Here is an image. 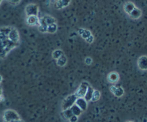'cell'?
Here are the masks:
<instances>
[{
	"label": "cell",
	"mask_w": 147,
	"mask_h": 122,
	"mask_svg": "<svg viewBox=\"0 0 147 122\" xmlns=\"http://www.w3.org/2000/svg\"><path fill=\"white\" fill-rule=\"evenodd\" d=\"M78 97L76 95V94H70V95L67 96L65 99L63 101L62 103V109L63 111L64 110L67 109H70L75 104H76V101L77 100Z\"/></svg>",
	"instance_id": "6da1fadb"
},
{
	"label": "cell",
	"mask_w": 147,
	"mask_h": 122,
	"mask_svg": "<svg viewBox=\"0 0 147 122\" xmlns=\"http://www.w3.org/2000/svg\"><path fill=\"white\" fill-rule=\"evenodd\" d=\"M20 117L19 114L16 112L14 110L12 109H7L4 111V114H3V119L4 121H7L11 122L14 120L20 119Z\"/></svg>",
	"instance_id": "7a4b0ae2"
},
{
	"label": "cell",
	"mask_w": 147,
	"mask_h": 122,
	"mask_svg": "<svg viewBox=\"0 0 147 122\" xmlns=\"http://www.w3.org/2000/svg\"><path fill=\"white\" fill-rule=\"evenodd\" d=\"M25 12L27 17L29 16H37L39 13V7L37 4H30L26 7Z\"/></svg>",
	"instance_id": "3957f363"
},
{
	"label": "cell",
	"mask_w": 147,
	"mask_h": 122,
	"mask_svg": "<svg viewBox=\"0 0 147 122\" xmlns=\"http://www.w3.org/2000/svg\"><path fill=\"white\" fill-rule=\"evenodd\" d=\"M89 86L90 85H89V84L87 81H83V82H82L80 84V87H78V90L76 92V95L77 96L78 98L85 97Z\"/></svg>",
	"instance_id": "277c9868"
},
{
	"label": "cell",
	"mask_w": 147,
	"mask_h": 122,
	"mask_svg": "<svg viewBox=\"0 0 147 122\" xmlns=\"http://www.w3.org/2000/svg\"><path fill=\"white\" fill-rule=\"evenodd\" d=\"M8 38L13 42L19 44V42H20V34H19L18 31L15 28H12V29L9 34Z\"/></svg>",
	"instance_id": "5b68a950"
},
{
	"label": "cell",
	"mask_w": 147,
	"mask_h": 122,
	"mask_svg": "<svg viewBox=\"0 0 147 122\" xmlns=\"http://www.w3.org/2000/svg\"><path fill=\"white\" fill-rule=\"evenodd\" d=\"M138 67L141 70L146 71L147 70V56H142L139 58L137 61Z\"/></svg>",
	"instance_id": "8992f818"
},
{
	"label": "cell",
	"mask_w": 147,
	"mask_h": 122,
	"mask_svg": "<svg viewBox=\"0 0 147 122\" xmlns=\"http://www.w3.org/2000/svg\"><path fill=\"white\" fill-rule=\"evenodd\" d=\"M87 102L88 101L85 99L84 97H79L76 100V104H77L83 111H86V109H87Z\"/></svg>",
	"instance_id": "52a82bcc"
},
{
	"label": "cell",
	"mask_w": 147,
	"mask_h": 122,
	"mask_svg": "<svg viewBox=\"0 0 147 122\" xmlns=\"http://www.w3.org/2000/svg\"><path fill=\"white\" fill-rule=\"evenodd\" d=\"M71 0H57L55 4V7L57 9L67 7L70 4Z\"/></svg>",
	"instance_id": "ba28073f"
},
{
	"label": "cell",
	"mask_w": 147,
	"mask_h": 122,
	"mask_svg": "<svg viewBox=\"0 0 147 122\" xmlns=\"http://www.w3.org/2000/svg\"><path fill=\"white\" fill-rule=\"evenodd\" d=\"M27 22L30 26L37 25V24L40 25V19L37 17V16H29L27 17Z\"/></svg>",
	"instance_id": "9c48e42d"
},
{
	"label": "cell",
	"mask_w": 147,
	"mask_h": 122,
	"mask_svg": "<svg viewBox=\"0 0 147 122\" xmlns=\"http://www.w3.org/2000/svg\"><path fill=\"white\" fill-rule=\"evenodd\" d=\"M142 11H141V9H139V8H136H136L129 14V16H130L131 18L133 19H139L142 17Z\"/></svg>",
	"instance_id": "30bf717a"
},
{
	"label": "cell",
	"mask_w": 147,
	"mask_h": 122,
	"mask_svg": "<svg viewBox=\"0 0 147 122\" xmlns=\"http://www.w3.org/2000/svg\"><path fill=\"white\" fill-rule=\"evenodd\" d=\"M119 74L117 72H115V71H113V72H111L110 74L108 76V80L109 81V82L111 83H116L119 81Z\"/></svg>",
	"instance_id": "8fae6325"
},
{
	"label": "cell",
	"mask_w": 147,
	"mask_h": 122,
	"mask_svg": "<svg viewBox=\"0 0 147 122\" xmlns=\"http://www.w3.org/2000/svg\"><path fill=\"white\" fill-rule=\"evenodd\" d=\"M135 8H136V7H135L134 4L131 2V1L126 2V4H124V6H123V9H124V11H126L128 14H130Z\"/></svg>",
	"instance_id": "7c38bea8"
},
{
	"label": "cell",
	"mask_w": 147,
	"mask_h": 122,
	"mask_svg": "<svg viewBox=\"0 0 147 122\" xmlns=\"http://www.w3.org/2000/svg\"><path fill=\"white\" fill-rule=\"evenodd\" d=\"M93 91H94V89H93V87H91L90 86H89L88 88L87 92H86V95H85L84 98L87 101H90L92 99V97H93Z\"/></svg>",
	"instance_id": "4fadbf2b"
},
{
	"label": "cell",
	"mask_w": 147,
	"mask_h": 122,
	"mask_svg": "<svg viewBox=\"0 0 147 122\" xmlns=\"http://www.w3.org/2000/svg\"><path fill=\"white\" fill-rule=\"evenodd\" d=\"M67 59L66 57V56L65 54L62 55L58 59H57V64L59 66V67H64L65 66V64H67Z\"/></svg>",
	"instance_id": "5bb4252c"
},
{
	"label": "cell",
	"mask_w": 147,
	"mask_h": 122,
	"mask_svg": "<svg viewBox=\"0 0 147 122\" xmlns=\"http://www.w3.org/2000/svg\"><path fill=\"white\" fill-rule=\"evenodd\" d=\"M70 109H71L73 114L76 116H78H78H80V114H82V112H83V110H82L81 109H80V107H79L76 104H75L74 105H73Z\"/></svg>",
	"instance_id": "9a60e30c"
},
{
	"label": "cell",
	"mask_w": 147,
	"mask_h": 122,
	"mask_svg": "<svg viewBox=\"0 0 147 122\" xmlns=\"http://www.w3.org/2000/svg\"><path fill=\"white\" fill-rule=\"evenodd\" d=\"M62 114H63V117H64V118L67 120L70 119L71 118L73 115H74L73 113V111H72L71 109H67L63 111Z\"/></svg>",
	"instance_id": "2e32d148"
},
{
	"label": "cell",
	"mask_w": 147,
	"mask_h": 122,
	"mask_svg": "<svg viewBox=\"0 0 147 122\" xmlns=\"http://www.w3.org/2000/svg\"><path fill=\"white\" fill-rule=\"evenodd\" d=\"M42 18L44 19L45 21V23L47 24V25H50V24H55L56 23L55 19L54 17H51V16L46 15V16H44Z\"/></svg>",
	"instance_id": "e0dca14e"
},
{
	"label": "cell",
	"mask_w": 147,
	"mask_h": 122,
	"mask_svg": "<svg viewBox=\"0 0 147 122\" xmlns=\"http://www.w3.org/2000/svg\"><path fill=\"white\" fill-rule=\"evenodd\" d=\"M63 54H63V51H62V50L56 49L53 52L52 57H53V58L54 59L57 60V59H58L60 58L62 55H63Z\"/></svg>",
	"instance_id": "ac0fdd59"
},
{
	"label": "cell",
	"mask_w": 147,
	"mask_h": 122,
	"mask_svg": "<svg viewBox=\"0 0 147 122\" xmlns=\"http://www.w3.org/2000/svg\"><path fill=\"white\" fill-rule=\"evenodd\" d=\"M57 29V24H56V23L55 24H52L47 26V32L50 33V34H54V33L56 32Z\"/></svg>",
	"instance_id": "d6986e66"
},
{
	"label": "cell",
	"mask_w": 147,
	"mask_h": 122,
	"mask_svg": "<svg viewBox=\"0 0 147 122\" xmlns=\"http://www.w3.org/2000/svg\"><path fill=\"white\" fill-rule=\"evenodd\" d=\"M100 98V92L98 90H94L93 94V97H92L91 101L93 102H96V101H98Z\"/></svg>",
	"instance_id": "ffe728a7"
},
{
	"label": "cell",
	"mask_w": 147,
	"mask_h": 122,
	"mask_svg": "<svg viewBox=\"0 0 147 122\" xmlns=\"http://www.w3.org/2000/svg\"><path fill=\"white\" fill-rule=\"evenodd\" d=\"M11 29H12V27H3L0 28V32L2 33V34H4V35L8 37L9 34L10 33V31H11Z\"/></svg>",
	"instance_id": "44dd1931"
},
{
	"label": "cell",
	"mask_w": 147,
	"mask_h": 122,
	"mask_svg": "<svg viewBox=\"0 0 147 122\" xmlns=\"http://www.w3.org/2000/svg\"><path fill=\"white\" fill-rule=\"evenodd\" d=\"M123 94H124V90H123V89L121 87H117V89H116V91H115L113 94L116 97H121L123 95Z\"/></svg>",
	"instance_id": "7402d4cb"
},
{
	"label": "cell",
	"mask_w": 147,
	"mask_h": 122,
	"mask_svg": "<svg viewBox=\"0 0 147 122\" xmlns=\"http://www.w3.org/2000/svg\"><path fill=\"white\" fill-rule=\"evenodd\" d=\"M47 24H40V26H39V31H40V32H42V33H45V32H47Z\"/></svg>",
	"instance_id": "603a6c76"
},
{
	"label": "cell",
	"mask_w": 147,
	"mask_h": 122,
	"mask_svg": "<svg viewBox=\"0 0 147 122\" xmlns=\"http://www.w3.org/2000/svg\"><path fill=\"white\" fill-rule=\"evenodd\" d=\"M90 35H92V34H91V32H90V31H89V30H88V29H85L84 32L83 33V34H82V35H81V37H83V38L84 39H87L88 37H90Z\"/></svg>",
	"instance_id": "cb8c5ba5"
},
{
	"label": "cell",
	"mask_w": 147,
	"mask_h": 122,
	"mask_svg": "<svg viewBox=\"0 0 147 122\" xmlns=\"http://www.w3.org/2000/svg\"><path fill=\"white\" fill-rule=\"evenodd\" d=\"M86 40V41H87L88 43H90V44H91V43L93 42V41H94V37H93V35H90V37H88Z\"/></svg>",
	"instance_id": "d4e9b609"
},
{
	"label": "cell",
	"mask_w": 147,
	"mask_h": 122,
	"mask_svg": "<svg viewBox=\"0 0 147 122\" xmlns=\"http://www.w3.org/2000/svg\"><path fill=\"white\" fill-rule=\"evenodd\" d=\"M92 61H93V60H92V58H90V57H86V59H85V63L87 65H90L92 64Z\"/></svg>",
	"instance_id": "484cf974"
},
{
	"label": "cell",
	"mask_w": 147,
	"mask_h": 122,
	"mask_svg": "<svg viewBox=\"0 0 147 122\" xmlns=\"http://www.w3.org/2000/svg\"><path fill=\"white\" fill-rule=\"evenodd\" d=\"M78 120V116L73 115V117L69 119V121H70V122H77Z\"/></svg>",
	"instance_id": "4316f807"
},
{
	"label": "cell",
	"mask_w": 147,
	"mask_h": 122,
	"mask_svg": "<svg viewBox=\"0 0 147 122\" xmlns=\"http://www.w3.org/2000/svg\"><path fill=\"white\" fill-rule=\"evenodd\" d=\"M116 89H117V87H116V86L113 85V86H111V87H110V91H111V92L113 93V94H114V92H115V91H116Z\"/></svg>",
	"instance_id": "83f0119b"
},
{
	"label": "cell",
	"mask_w": 147,
	"mask_h": 122,
	"mask_svg": "<svg viewBox=\"0 0 147 122\" xmlns=\"http://www.w3.org/2000/svg\"><path fill=\"white\" fill-rule=\"evenodd\" d=\"M20 1H21V0H9V2L12 4H19V3L20 2Z\"/></svg>",
	"instance_id": "f1b7e54d"
},
{
	"label": "cell",
	"mask_w": 147,
	"mask_h": 122,
	"mask_svg": "<svg viewBox=\"0 0 147 122\" xmlns=\"http://www.w3.org/2000/svg\"><path fill=\"white\" fill-rule=\"evenodd\" d=\"M3 99H4V97H3L2 94V89H1V88L0 87V101H2Z\"/></svg>",
	"instance_id": "f546056e"
},
{
	"label": "cell",
	"mask_w": 147,
	"mask_h": 122,
	"mask_svg": "<svg viewBox=\"0 0 147 122\" xmlns=\"http://www.w3.org/2000/svg\"><path fill=\"white\" fill-rule=\"evenodd\" d=\"M84 31H85L84 29H78V34H80V35H82V34H83V33L84 32Z\"/></svg>",
	"instance_id": "4dcf8cb0"
},
{
	"label": "cell",
	"mask_w": 147,
	"mask_h": 122,
	"mask_svg": "<svg viewBox=\"0 0 147 122\" xmlns=\"http://www.w3.org/2000/svg\"><path fill=\"white\" fill-rule=\"evenodd\" d=\"M11 122H24L23 120H22L21 119H17V120H14V121H12Z\"/></svg>",
	"instance_id": "1f68e13d"
},
{
	"label": "cell",
	"mask_w": 147,
	"mask_h": 122,
	"mask_svg": "<svg viewBox=\"0 0 147 122\" xmlns=\"http://www.w3.org/2000/svg\"><path fill=\"white\" fill-rule=\"evenodd\" d=\"M2 80H3V77H1V75H0V83H1V81H2Z\"/></svg>",
	"instance_id": "d6a6232c"
},
{
	"label": "cell",
	"mask_w": 147,
	"mask_h": 122,
	"mask_svg": "<svg viewBox=\"0 0 147 122\" xmlns=\"http://www.w3.org/2000/svg\"><path fill=\"white\" fill-rule=\"evenodd\" d=\"M3 0H0V5H1V1H2Z\"/></svg>",
	"instance_id": "836d02e7"
},
{
	"label": "cell",
	"mask_w": 147,
	"mask_h": 122,
	"mask_svg": "<svg viewBox=\"0 0 147 122\" xmlns=\"http://www.w3.org/2000/svg\"><path fill=\"white\" fill-rule=\"evenodd\" d=\"M4 122H9V121H4Z\"/></svg>",
	"instance_id": "e575fe53"
},
{
	"label": "cell",
	"mask_w": 147,
	"mask_h": 122,
	"mask_svg": "<svg viewBox=\"0 0 147 122\" xmlns=\"http://www.w3.org/2000/svg\"><path fill=\"white\" fill-rule=\"evenodd\" d=\"M127 122H133V121H127Z\"/></svg>",
	"instance_id": "d590c367"
}]
</instances>
